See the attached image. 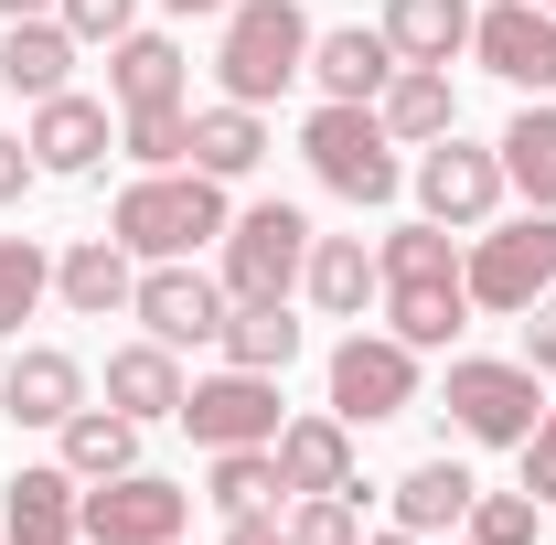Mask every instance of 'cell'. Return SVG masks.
<instances>
[{
  "instance_id": "obj_31",
  "label": "cell",
  "mask_w": 556,
  "mask_h": 545,
  "mask_svg": "<svg viewBox=\"0 0 556 545\" xmlns=\"http://www.w3.org/2000/svg\"><path fill=\"white\" fill-rule=\"evenodd\" d=\"M54 300V246L43 236H0V332L22 342V321Z\"/></svg>"
},
{
  "instance_id": "obj_41",
  "label": "cell",
  "mask_w": 556,
  "mask_h": 545,
  "mask_svg": "<svg viewBox=\"0 0 556 545\" xmlns=\"http://www.w3.org/2000/svg\"><path fill=\"white\" fill-rule=\"evenodd\" d=\"M33 11H54V0H0V22H33Z\"/></svg>"
},
{
  "instance_id": "obj_24",
  "label": "cell",
  "mask_w": 556,
  "mask_h": 545,
  "mask_svg": "<svg viewBox=\"0 0 556 545\" xmlns=\"http://www.w3.org/2000/svg\"><path fill=\"white\" fill-rule=\"evenodd\" d=\"M386 332L407 342V353H450V342L471 332V289H460V278H407V289H386Z\"/></svg>"
},
{
  "instance_id": "obj_29",
  "label": "cell",
  "mask_w": 556,
  "mask_h": 545,
  "mask_svg": "<svg viewBox=\"0 0 556 545\" xmlns=\"http://www.w3.org/2000/svg\"><path fill=\"white\" fill-rule=\"evenodd\" d=\"M386 43H396V65L471 54V0H386Z\"/></svg>"
},
{
  "instance_id": "obj_43",
  "label": "cell",
  "mask_w": 556,
  "mask_h": 545,
  "mask_svg": "<svg viewBox=\"0 0 556 545\" xmlns=\"http://www.w3.org/2000/svg\"><path fill=\"white\" fill-rule=\"evenodd\" d=\"M161 11H225V0H161Z\"/></svg>"
},
{
  "instance_id": "obj_13",
  "label": "cell",
  "mask_w": 556,
  "mask_h": 545,
  "mask_svg": "<svg viewBox=\"0 0 556 545\" xmlns=\"http://www.w3.org/2000/svg\"><path fill=\"white\" fill-rule=\"evenodd\" d=\"M0 545H86V481L65 460H33L0 492Z\"/></svg>"
},
{
  "instance_id": "obj_45",
  "label": "cell",
  "mask_w": 556,
  "mask_h": 545,
  "mask_svg": "<svg viewBox=\"0 0 556 545\" xmlns=\"http://www.w3.org/2000/svg\"><path fill=\"white\" fill-rule=\"evenodd\" d=\"M172 545H182V535H172Z\"/></svg>"
},
{
  "instance_id": "obj_12",
  "label": "cell",
  "mask_w": 556,
  "mask_h": 545,
  "mask_svg": "<svg viewBox=\"0 0 556 545\" xmlns=\"http://www.w3.org/2000/svg\"><path fill=\"white\" fill-rule=\"evenodd\" d=\"M471 54H482V75H503L514 97H546L556 86V11L492 0V11H471Z\"/></svg>"
},
{
  "instance_id": "obj_11",
  "label": "cell",
  "mask_w": 556,
  "mask_h": 545,
  "mask_svg": "<svg viewBox=\"0 0 556 545\" xmlns=\"http://www.w3.org/2000/svg\"><path fill=\"white\" fill-rule=\"evenodd\" d=\"M129 321L150 342H214L225 332V278H204L193 257H161V268H139V289H129Z\"/></svg>"
},
{
  "instance_id": "obj_2",
  "label": "cell",
  "mask_w": 556,
  "mask_h": 545,
  "mask_svg": "<svg viewBox=\"0 0 556 545\" xmlns=\"http://www.w3.org/2000/svg\"><path fill=\"white\" fill-rule=\"evenodd\" d=\"M311 75V11L300 0H225V33H214V86L236 107H268Z\"/></svg>"
},
{
  "instance_id": "obj_27",
  "label": "cell",
  "mask_w": 556,
  "mask_h": 545,
  "mask_svg": "<svg viewBox=\"0 0 556 545\" xmlns=\"http://www.w3.org/2000/svg\"><path fill=\"white\" fill-rule=\"evenodd\" d=\"M471 492H482V481L460 471V460H417V471L396 481L386 503H396V524H407V535L428 545V535H460V514H471Z\"/></svg>"
},
{
  "instance_id": "obj_26",
  "label": "cell",
  "mask_w": 556,
  "mask_h": 545,
  "mask_svg": "<svg viewBox=\"0 0 556 545\" xmlns=\"http://www.w3.org/2000/svg\"><path fill=\"white\" fill-rule=\"evenodd\" d=\"M257 161H268V118H257V107H236V97L193 107V172H214V182H247Z\"/></svg>"
},
{
  "instance_id": "obj_5",
  "label": "cell",
  "mask_w": 556,
  "mask_h": 545,
  "mask_svg": "<svg viewBox=\"0 0 556 545\" xmlns=\"http://www.w3.org/2000/svg\"><path fill=\"white\" fill-rule=\"evenodd\" d=\"M460 289H471V310H503V321H525L535 300L556 289V214H514V225H482L471 246H460Z\"/></svg>"
},
{
  "instance_id": "obj_39",
  "label": "cell",
  "mask_w": 556,
  "mask_h": 545,
  "mask_svg": "<svg viewBox=\"0 0 556 545\" xmlns=\"http://www.w3.org/2000/svg\"><path fill=\"white\" fill-rule=\"evenodd\" d=\"M33 182H43V161H33V139H11V129H0V214L22 204Z\"/></svg>"
},
{
  "instance_id": "obj_19",
  "label": "cell",
  "mask_w": 556,
  "mask_h": 545,
  "mask_svg": "<svg viewBox=\"0 0 556 545\" xmlns=\"http://www.w3.org/2000/svg\"><path fill=\"white\" fill-rule=\"evenodd\" d=\"M139 289V257L118 246V236H75L65 257H54V300H65L75 321H108V310H129Z\"/></svg>"
},
{
  "instance_id": "obj_23",
  "label": "cell",
  "mask_w": 556,
  "mask_h": 545,
  "mask_svg": "<svg viewBox=\"0 0 556 545\" xmlns=\"http://www.w3.org/2000/svg\"><path fill=\"white\" fill-rule=\"evenodd\" d=\"M182 86H193V65H182L172 33H118L108 43V97L118 107H182Z\"/></svg>"
},
{
  "instance_id": "obj_30",
  "label": "cell",
  "mask_w": 556,
  "mask_h": 545,
  "mask_svg": "<svg viewBox=\"0 0 556 545\" xmlns=\"http://www.w3.org/2000/svg\"><path fill=\"white\" fill-rule=\"evenodd\" d=\"M492 150H503V182H514L535 214H556V107H546V97H525L514 129L492 139Z\"/></svg>"
},
{
  "instance_id": "obj_18",
  "label": "cell",
  "mask_w": 556,
  "mask_h": 545,
  "mask_svg": "<svg viewBox=\"0 0 556 545\" xmlns=\"http://www.w3.org/2000/svg\"><path fill=\"white\" fill-rule=\"evenodd\" d=\"M300 289H311V310H321V321H364V310L386 300V268H375V246H364V236H311Z\"/></svg>"
},
{
  "instance_id": "obj_33",
  "label": "cell",
  "mask_w": 556,
  "mask_h": 545,
  "mask_svg": "<svg viewBox=\"0 0 556 545\" xmlns=\"http://www.w3.org/2000/svg\"><path fill=\"white\" fill-rule=\"evenodd\" d=\"M118 150L139 172H182L193 161V107H118Z\"/></svg>"
},
{
  "instance_id": "obj_25",
  "label": "cell",
  "mask_w": 556,
  "mask_h": 545,
  "mask_svg": "<svg viewBox=\"0 0 556 545\" xmlns=\"http://www.w3.org/2000/svg\"><path fill=\"white\" fill-rule=\"evenodd\" d=\"M54 460H65L75 481H118V471H139V417H118V407H75L65 428H54Z\"/></svg>"
},
{
  "instance_id": "obj_21",
  "label": "cell",
  "mask_w": 556,
  "mask_h": 545,
  "mask_svg": "<svg viewBox=\"0 0 556 545\" xmlns=\"http://www.w3.org/2000/svg\"><path fill=\"white\" fill-rule=\"evenodd\" d=\"M108 407L118 417H139V428H161V417H182V353L172 342H118L108 353Z\"/></svg>"
},
{
  "instance_id": "obj_42",
  "label": "cell",
  "mask_w": 556,
  "mask_h": 545,
  "mask_svg": "<svg viewBox=\"0 0 556 545\" xmlns=\"http://www.w3.org/2000/svg\"><path fill=\"white\" fill-rule=\"evenodd\" d=\"M364 545H417V535H407V524H386V535H364Z\"/></svg>"
},
{
  "instance_id": "obj_7",
  "label": "cell",
  "mask_w": 556,
  "mask_h": 545,
  "mask_svg": "<svg viewBox=\"0 0 556 545\" xmlns=\"http://www.w3.org/2000/svg\"><path fill=\"white\" fill-rule=\"evenodd\" d=\"M407 182H417V214L450 225V236H482L492 214H503V193H514V182H503V150H482V139H460V129L428 139L407 161Z\"/></svg>"
},
{
  "instance_id": "obj_16",
  "label": "cell",
  "mask_w": 556,
  "mask_h": 545,
  "mask_svg": "<svg viewBox=\"0 0 556 545\" xmlns=\"http://www.w3.org/2000/svg\"><path fill=\"white\" fill-rule=\"evenodd\" d=\"M33 161H43V172H54V182H86V172H97V161H108V150H118V118H108V107H97V97H43V107H33Z\"/></svg>"
},
{
  "instance_id": "obj_38",
  "label": "cell",
  "mask_w": 556,
  "mask_h": 545,
  "mask_svg": "<svg viewBox=\"0 0 556 545\" xmlns=\"http://www.w3.org/2000/svg\"><path fill=\"white\" fill-rule=\"evenodd\" d=\"M525 492L556 503V396H546V417H535V439H525Z\"/></svg>"
},
{
  "instance_id": "obj_8",
  "label": "cell",
  "mask_w": 556,
  "mask_h": 545,
  "mask_svg": "<svg viewBox=\"0 0 556 545\" xmlns=\"http://www.w3.org/2000/svg\"><path fill=\"white\" fill-rule=\"evenodd\" d=\"M321 385H332V417H343V428H386V417L417 407V353L396 332H364V321H353V332L332 342V375H321Z\"/></svg>"
},
{
  "instance_id": "obj_10",
  "label": "cell",
  "mask_w": 556,
  "mask_h": 545,
  "mask_svg": "<svg viewBox=\"0 0 556 545\" xmlns=\"http://www.w3.org/2000/svg\"><path fill=\"white\" fill-rule=\"evenodd\" d=\"M182 428H193V449H268L278 439V375L225 364L204 385H182Z\"/></svg>"
},
{
  "instance_id": "obj_15",
  "label": "cell",
  "mask_w": 556,
  "mask_h": 545,
  "mask_svg": "<svg viewBox=\"0 0 556 545\" xmlns=\"http://www.w3.org/2000/svg\"><path fill=\"white\" fill-rule=\"evenodd\" d=\"M386 75H396L386 22H332V33H311V86H321L332 107H375V97H386Z\"/></svg>"
},
{
  "instance_id": "obj_20",
  "label": "cell",
  "mask_w": 556,
  "mask_h": 545,
  "mask_svg": "<svg viewBox=\"0 0 556 545\" xmlns=\"http://www.w3.org/2000/svg\"><path fill=\"white\" fill-rule=\"evenodd\" d=\"M0 86L11 97H65L75 86V33L54 22V11H33V22H0Z\"/></svg>"
},
{
  "instance_id": "obj_14",
  "label": "cell",
  "mask_w": 556,
  "mask_h": 545,
  "mask_svg": "<svg viewBox=\"0 0 556 545\" xmlns=\"http://www.w3.org/2000/svg\"><path fill=\"white\" fill-rule=\"evenodd\" d=\"M75 407H86V364H75L65 342H22L0 364V417L11 428H65Z\"/></svg>"
},
{
  "instance_id": "obj_40",
  "label": "cell",
  "mask_w": 556,
  "mask_h": 545,
  "mask_svg": "<svg viewBox=\"0 0 556 545\" xmlns=\"http://www.w3.org/2000/svg\"><path fill=\"white\" fill-rule=\"evenodd\" d=\"M525 364H535V375H556V289L525 310Z\"/></svg>"
},
{
  "instance_id": "obj_3",
  "label": "cell",
  "mask_w": 556,
  "mask_h": 545,
  "mask_svg": "<svg viewBox=\"0 0 556 545\" xmlns=\"http://www.w3.org/2000/svg\"><path fill=\"white\" fill-rule=\"evenodd\" d=\"M300 161L321 172V193H343V204H396L407 193V161H396V139H386V118L375 107H311L300 118Z\"/></svg>"
},
{
  "instance_id": "obj_37",
  "label": "cell",
  "mask_w": 556,
  "mask_h": 545,
  "mask_svg": "<svg viewBox=\"0 0 556 545\" xmlns=\"http://www.w3.org/2000/svg\"><path fill=\"white\" fill-rule=\"evenodd\" d=\"M54 22L75 43H118V33H139V0H54Z\"/></svg>"
},
{
  "instance_id": "obj_32",
  "label": "cell",
  "mask_w": 556,
  "mask_h": 545,
  "mask_svg": "<svg viewBox=\"0 0 556 545\" xmlns=\"http://www.w3.org/2000/svg\"><path fill=\"white\" fill-rule=\"evenodd\" d=\"M204 492H214V514H278V449H214V471H204Z\"/></svg>"
},
{
  "instance_id": "obj_1",
  "label": "cell",
  "mask_w": 556,
  "mask_h": 545,
  "mask_svg": "<svg viewBox=\"0 0 556 545\" xmlns=\"http://www.w3.org/2000/svg\"><path fill=\"white\" fill-rule=\"evenodd\" d=\"M225 225H236V204H225V182L193 172V161H182V172H139L129 193L108 204V236L129 246L139 268H161V257H204Z\"/></svg>"
},
{
  "instance_id": "obj_6",
  "label": "cell",
  "mask_w": 556,
  "mask_h": 545,
  "mask_svg": "<svg viewBox=\"0 0 556 545\" xmlns=\"http://www.w3.org/2000/svg\"><path fill=\"white\" fill-rule=\"evenodd\" d=\"M300 268H311V214H300V204H247L225 236H214L225 300H289Z\"/></svg>"
},
{
  "instance_id": "obj_28",
  "label": "cell",
  "mask_w": 556,
  "mask_h": 545,
  "mask_svg": "<svg viewBox=\"0 0 556 545\" xmlns=\"http://www.w3.org/2000/svg\"><path fill=\"white\" fill-rule=\"evenodd\" d=\"M225 364H247V375H289L300 364V321H289V300H225Z\"/></svg>"
},
{
  "instance_id": "obj_4",
  "label": "cell",
  "mask_w": 556,
  "mask_h": 545,
  "mask_svg": "<svg viewBox=\"0 0 556 545\" xmlns=\"http://www.w3.org/2000/svg\"><path fill=\"white\" fill-rule=\"evenodd\" d=\"M439 407H450V428H460L471 449H525L535 417H546V375H535L525 353H514V364H503V353H450V396H439Z\"/></svg>"
},
{
  "instance_id": "obj_9",
  "label": "cell",
  "mask_w": 556,
  "mask_h": 545,
  "mask_svg": "<svg viewBox=\"0 0 556 545\" xmlns=\"http://www.w3.org/2000/svg\"><path fill=\"white\" fill-rule=\"evenodd\" d=\"M193 524V492L161 471H118V481H86V545H172Z\"/></svg>"
},
{
  "instance_id": "obj_44",
  "label": "cell",
  "mask_w": 556,
  "mask_h": 545,
  "mask_svg": "<svg viewBox=\"0 0 556 545\" xmlns=\"http://www.w3.org/2000/svg\"><path fill=\"white\" fill-rule=\"evenodd\" d=\"M535 11H556V0H535Z\"/></svg>"
},
{
  "instance_id": "obj_17",
  "label": "cell",
  "mask_w": 556,
  "mask_h": 545,
  "mask_svg": "<svg viewBox=\"0 0 556 545\" xmlns=\"http://www.w3.org/2000/svg\"><path fill=\"white\" fill-rule=\"evenodd\" d=\"M278 481H289V503H300V492H364V481H353V428L332 407H311V417H278Z\"/></svg>"
},
{
  "instance_id": "obj_36",
  "label": "cell",
  "mask_w": 556,
  "mask_h": 545,
  "mask_svg": "<svg viewBox=\"0 0 556 545\" xmlns=\"http://www.w3.org/2000/svg\"><path fill=\"white\" fill-rule=\"evenodd\" d=\"M289 545H364V514H353V492H300V514H289Z\"/></svg>"
},
{
  "instance_id": "obj_35",
  "label": "cell",
  "mask_w": 556,
  "mask_h": 545,
  "mask_svg": "<svg viewBox=\"0 0 556 545\" xmlns=\"http://www.w3.org/2000/svg\"><path fill=\"white\" fill-rule=\"evenodd\" d=\"M546 535V503L514 481V492H471V514H460V545H535Z\"/></svg>"
},
{
  "instance_id": "obj_34",
  "label": "cell",
  "mask_w": 556,
  "mask_h": 545,
  "mask_svg": "<svg viewBox=\"0 0 556 545\" xmlns=\"http://www.w3.org/2000/svg\"><path fill=\"white\" fill-rule=\"evenodd\" d=\"M375 268H386V289H407V278H460V236L417 214V225H396V236L375 246Z\"/></svg>"
},
{
  "instance_id": "obj_22",
  "label": "cell",
  "mask_w": 556,
  "mask_h": 545,
  "mask_svg": "<svg viewBox=\"0 0 556 545\" xmlns=\"http://www.w3.org/2000/svg\"><path fill=\"white\" fill-rule=\"evenodd\" d=\"M375 118L396 150H428V139L460 129V97H450V65H396L386 75V97H375Z\"/></svg>"
}]
</instances>
